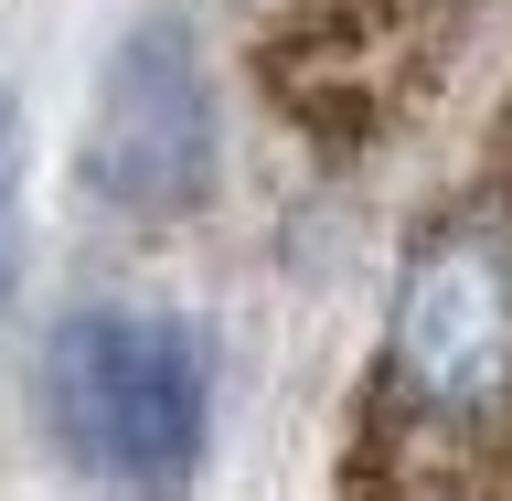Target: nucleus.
I'll use <instances>...</instances> for the list:
<instances>
[{
	"mask_svg": "<svg viewBox=\"0 0 512 501\" xmlns=\"http://www.w3.org/2000/svg\"><path fill=\"white\" fill-rule=\"evenodd\" d=\"M43 427L96 491L182 501L214 448V352L139 299H86L43 331Z\"/></svg>",
	"mask_w": 512,
	"mask_h": 501,
	"instance_id": "nucleus-2",
	"label": "nucleus"
},
{
	"mask_svg": "<svg viewBox=\"0 0 512 501\" xmlns=\"http://www.w3.org/2000/svg\"><path fill=\"white\" fill-rule=\"evenodd\" d=\"M32 139H22V96L0 86V320H11V299H22V256H32Z\"/></svg>",
	"mask_w": 512,
	"mask_h": 501,
	"instance_id": "nucleus-4",
	"label": "nucleus"
},
{
	"mask_svg": "<svg viewBox=\"0 0 512 501\" xmlns=\"http://www.w3.org/2000/svg\"><path fill=\"white\" fill-rule=\"evenodd\" d=\"M342 501H512V96L480 160L406 224Z\"/></svg>",
	"mask_w": 512,
	"mask_h": 501,
	"instance_id": "nucleus-1",
	"label": "nucleus"
},
{
	"mask_svg": "<svg viewBox=\"0 0 512 501\" xmlns=\"http://www.w3.org/2000/svg\"><path fill=\"white\" fill-rule=\"evenodd\" d=\"M214 171H224V118H214L203 32L182 11H150L118 32V54L96 75L75 182L107 224H182L214 203Z\"/></svg>",
	"mask_w": 512,
	"mask_h": 501,
	"instance_id": "nucleus-3",
	"label": "nucleus"
}]
</instances>
